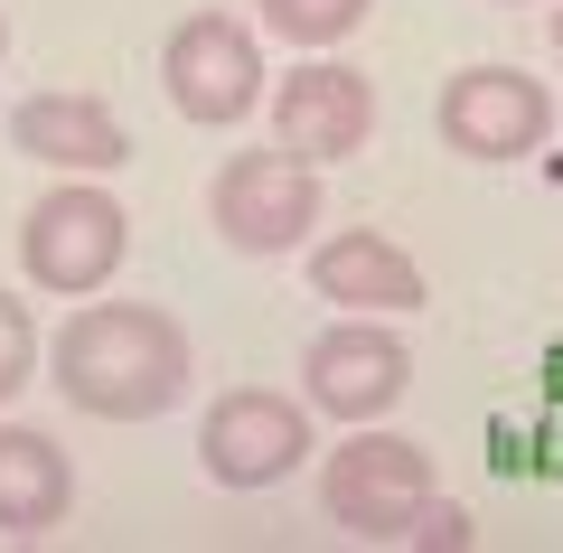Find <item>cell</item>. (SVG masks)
Segmentation results:
<instances>
[{
	"instance_id": "1",
	"label": "cell",
	"mask_w": 563,
	"mask_h": 553,
	"mask_svg": "<svg viewBox=\"0 0 563 553\" xmlns=\"http://www.w3.org/2000/svg\"><path fill=\"white\" fill-rule=\"evenodd\" d=\"M198 376V347L151 300H85L57 329V395L95 422H161Z\"/></svg>"
},
{
	"instance_id": "2",
	"label": "cell",
	"mask_w": 563,
	"mask_h": 553,
	"mask_svg": "<svg viewBox=\"0 0 563 553\" xmlns=\"http://www.w3.org/2000/svg\"><path fill=\"white\" fill-rule=\"evenodd\" d=\"M132 254V207L103 178H57L38 207L20 217V273L57 300H95Z\"/></svg>"
},
{
	"instance_id": "3",
	"label": "cell",
	"mask_w": 563,
	"mask_h": 553,
	"mask_svg": "<svg viewBox=\"0 0 563 553\" xmlns=\"http://www.w3.org/2000/svg\"><path fill=\"white\" fill-rule=\"evenodd\" d=\"M422 497H432V460L404 432L347 422V451H329V469H320V507H329V526L347 544H404Z\"/></svg>"
},
{
	"instance_id": "4",
	"label": "cell",
	"mask_w": 563,
	"mask_h": 553,
	"mask_svg": "<svg viewBox=\"0 0 563 553\" xmlns=\"http://www.w3.org/2000/svg\"><path fill=\"white\" fill-rule=\"evenodd\" d=\"M207 225L235 254H301L320 225V169L291 151H235L207 178Z\"/></svg>"
},
{
	"instance_id": "5",
	"label": "cell",
	"mask_w": 563,
	"mask_h": 553,
	"mask_svg": "<svg viewBox=\"0 0 563 553\" xmlns=\"http://www.w3.org/2000/svg\"><path fill=\"white\" fill-rule=\"evenodd\" d=\"M310 451H320V441H310V403L273 395V385H235V395H217L207 422H198V469L217 478V488H235V497L282 488Z\"/></svg>"
},
{
	"instance_id": "6",
	"label": "cell",
	"mask_w": 563,
	"mask_h": 553,
	"mask_svg": "<svg viewBox=\"0 0 563 553\" xmlns=\"http://www.w3.org/2000/svg\"><path fill=\"white\" fill-rule=\"evenodd\" d=\"M161 85H169V103H179L198 132H235V122L263 103V47H254V29H244L235 10H198V20H179L169 47H161Z\"/></svg>"
},
{
	"instance_id": "7",
	"label": "cell",
	"mask_w": 563,
	"mask_h": 553,
	"mask_svg": "<svg viewBox=\"0 0 563 553\" xmlns=\"http://www.w3.org/2000/svg\"><path fill=\"white\" fill-rule=\"evenodd\" d=\"M413 385V347H404L385 319H329L320 338L301 347V403L329 422H385Z\"/></svg>"
},
{
	"instance_id": "8",
	"label": "cell",
	"mask_w": 563,
	"mask_h": 553,
	"mask_svg": "<svg viewBox=\"0 0 563 553\" xmlns=\"http://www.w3.org/2000/svg\"><path fill=\"white\" fill-rule=\"evenodd\" d=\"M432 122H442V151H461V159H526L554 132V95L536 76H517V66H461L442 85Z\"/></svg>"
},
{
	"instance_id": "9",
	"label": "cell",
	"mask_w": 563,
	"mask_h": 553,
	"mask_svg": "<svg viewBox=\"0 0 563 553\" xmlns=\"http://www.w3.org/2000/svg\"><path fill=\"white\" fill-rule=\"evenodd\" d=\"M366 141H376V85H366L357 66L310 57V66L282 76V95H273V151L329 169V159H357Z\"/></svg>"
},
{
	"instance_id": "10",
	"label": "cell",
	"mask_w": 563,
	"mask_h": 553,
	"mask_svg": "<svg viewBox=\"0 0 563 553\" xmlns=\"http://www.w3.org/2000/svg\"><path fill=\"white\" fill-rule=\"evenodd\" d=\"M10 151L47 159V169H76V178H103L132 159V132L103 95H20L10 103Z\"/></svg>"
},
{
	"instance_id": "11",
	"label": "cell",
	"mask_w": 563,
	"mask_h": 553,
	"mask_svg": "<svg viewBox=\"0 0 563 553\" xmlns=\"http://www.w3.org/2000/svg\"><path fill=\"white\" fill-rule=\"evenodd\" d=\"M310 291L339 300V310H357V319H404V310L432 300V291H422V263L404 254L395 235H366V225L310 244Z\"/></svg>"
},
{
	"instance_id": "12",
	"label": "cell",
	"mask_w": 563,
	"mask_h": 553,
	"mask_svg": "<svg viewBox=\"0 0 563 553\" xmlns=\"http://www.w3.org/2000/svg\"><path fill=\"white\" fill-rule=\"evenodd\" d=\"M66 507H76V460L29 422H0V534L38 544L66 526Z\"/></svg>"
},
{
	"instance_id": "13",
	"label": "cell",
	"mask_w": 563,
	"mask_h": 553,
	"mask_svg": "<svg viewBox=\"0 0 563 553\" xmlns=\"http://www.w3.org/2000/svg\"><path fill=\"white\" fill-rule=\"evenodd\" d=\"M366 10H376V0H263V29L291 38V47H339Z\"/></svg>"
},
{
	"instance_id": "14",
	"label": "cell",
	"mask_w": 563,
	"mask_h": 553,
	"mask_svg": "<svg viewBox=\"0 0 563 553\" xmlns=\"http://www.w3.org/2000/svg\"><path fill=\"white\" fill-rule=\"evenodd\" d=\"M38 356H47V338H38V319H29V300L0 291V403H20L29 385H38Z\"/></svg>"
},
{
	"instance_id": "15",
	"label": "cell",
	"mask_w": 563,
	"mask_h": 553,
	"mask_svg": "<svg viewBox=\"0 0 563 553\" xmlns=\"http://www.w3.org/2000/svg\"><path fill=\"white\" fill-rule=\"evenodd\" d=\"M404 544H422V553H432V544H442V553H470V544H479V526H470V507H451V497H422L413 526H404Z\"/></svg>"
},
{
	"instance_id": "16",
	"label": "cell",
	"mask_w": 563,
	"mask_h": 553,
	"mask_svg": "<svg viewBox=\"0 0 563 553\" xmlns=\"http://www.w3.org/2000/svg\"><path fill=\"white\" fill-rule=\"evenodd\" d=\"M554 57H563V10H554Z\"/></svg>"
},
{
	"instance_id": "17",
	"label": "cell",
	"mask_w": 563,
	"mask_h": 553,
	"mask_svg": "<svg viewBox=\"0 0 563 553\" xmlns=\"http://www.w3.org/2000/svg\"><path fill=\"white\" fill-rule=\"evenodd\" d=\"M0 47H10V29H0Z\"/></svg>"
}]
</instances>
